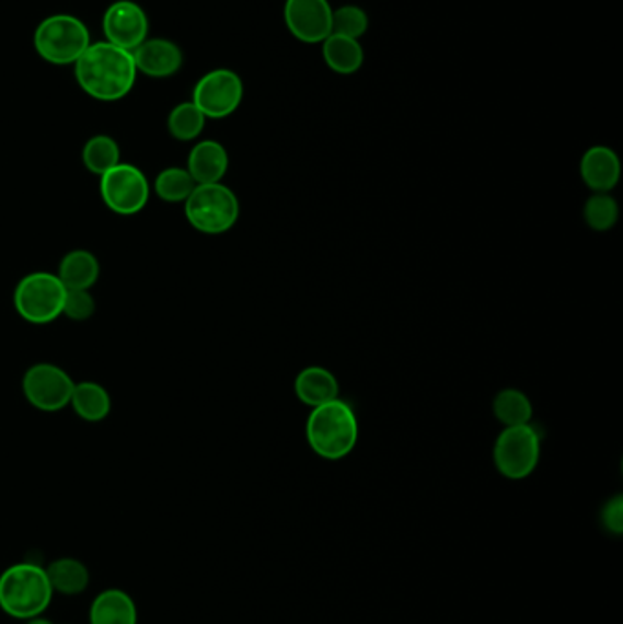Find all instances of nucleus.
<instances>
[{
  "label": "nucleus",
  "instance_id": "nucleus-1",
  "mask_svg": "<svg viewBox=\"0 0 623 624\" xmlns=\"http://www.w3.org/2000/svg\"><path fill=\"white\" fill-rule=\"evenodd\" d=\"M79 88L101 103H116L132 92L138 81V68L132 51L100 41L90 44L73 65Z\"/></svg>",
  "mask_w": 623,
  "mask_h": 624
},
{
  "label": "nucleus",
  "instance_id": "nucleus-2",
  "mask_svg": "<svg viewBox=\"0 0 623 624\" xmlns=\"http://www.w3.org/2000/svg\"><path fill=\"white\" fill-rule=\"evenodd\" d=\"M309 448L321 459H346L359 442V420L351 405L335 398L313 407L305 424Z\"/></svg>",
  "mask_w": 623,
  "mask_h": 624
},
{
  "label": "nucleus",
  "instance_id": "nucleus-3",
  "mask_svg": "<svg viewBox=\"0 0 623 624\" xmlns=\"http://www.w3.org/2000/svg\"><path fill=\"white\" fill-rule=\"evenodd\" d=\"M51 601L54 588L46 568L39 564H13L0 574V610L10 617L19 621L37 617L50 608Z\"/></svg>",
  "mask_w": 623,
  "mask_h": 624
},
{
  "label": "nucleus",
  "instance_id": "nucleus-4",
  "mask_svg": "<svg viewBox=\"0 0 623 624\" xmlns=\"http://www.w3.org/2000/svg\"><path fill=\"white\" fill-rule=\"evenodd\" d=\"M90 44L89 26L70 13L46 16L35 27V51L41 59L54 66L76 65Z\"/></svg>",
  "mask_w": 623,
  "mask_h": 624
},
{
  "label": "nucleus",
  "instance_id": "nucleus-5",
  "mask_svg": "<svg viewBox=\"0 0 623 624\" xmlns=\"http://www.w3.org/2000/svg\"><path fill=\"white\" fill-rule=\"evenodd\" d=\"M183 205L188 224L201 234H226L240 218L236 194L223 183L194 186Z\"/></svg>",
  "mask_w": 623,
  "mask_h": 624
},
{
  "label": "nucleus",
  "instance_id": "nucleus-6",
  "mask_svg": "<svg viewBox=\"0 0 623 624\" xmlns=\"http://www.w3.org/2000/svg\"><path fill=\"white\" fill-rule=\"evenodd\" d=\"M67 287L59 276L46 270L30 273L13 292V305L24 322L48 325L62 316Z\"/></svg>",
  "mask_w": 623,
  "mask_h": 624
},
{
  "label": "nucleus",
  "instance_id": "nucleus-7",
  "mask_svg": "<svg viewBox=\"0 0 623 624\" xmlns=\"http://www.w3.org/2000/svg\"><path fill=\"white\" fill-rule=\"evenodd\" d=\"M541 437L534 426L505 427L494 443V464L507 478L521 481L540 464Z\"/></svg>",
  "mask_w": 623,
  "mask_h": 624
},
{
  "label": "nucleus",
  "instance_id": "nucleus-8",
  "mask_svg": "<svg viewBox=\"0 0 623 624\" xmlns=\"http://www.w3.org/2000/svg\"><path fill=\"white\" fill-rule=\"evenodd\" d=\"M101 199L117 216H136L149 205L152 186L136 164L119 163L100 177Z\"/></svg>",
  "mask_w": 623,
  "mask_h": 624
},
{
  "label": "nucleus",
  "instance_id": "nucleus-9",
  "mask_svg": "<svg viewBox=\"0 0 623 624\" xmlns=\"http://www.w3.org/2000/svg\"><path fill=\"white\" fill-rule=\"evenodd\" d=\"M242 77L229 68H216L205 73L193 92V103L207 119H226L234 114L243 101Z\"/></svg>",
  "mask_w": 623,
  "mask_h": 624
},
{
  "label": "nucleus",
  "instance_id": "nucleus-10",
  "mask_svg": "<svg viewBox=\"0 0 623 624\" xmlns=\"http://www.w3.org/2000/svg\"><path fill=\"white\" fill-rule=\"evenodd\" d=\"M73 388L72 377L56 363H35L24 372V398L45 413H56L70 405Z\"/></svg>",
  "mask_w": 623,
  "mask_h": 624
},
{
  "label": "nucleus",
  "instance_id": "nucleus-11",
  "mask_svg": "<svg viewBox=\"0 0 623 624\" xmlns=\"http://www.w3.org/2000/svg\"><path fill=\"white\" fill-rule=\"evenodd\" d=\"M150 21L147 11L134 0H116L103 15L106 43L134 51L149 38Z\"/></svg>",
  "mask_w": 623,
  "mask_h": 624
},
{
  "label": "nucleus",
  "instance_id": "nucleus-12",
  "mask_svg": "<svg viewBox=\"0 0 623 624\" xmlns=\"http://www.w3.org/2000/svg\"><path fill=\"white\" fill-rule=\"evenodd\" d=\"M284 22L300 43L322 44L333 33V8L330 0H286Z\"/></svg>",
  "mask_w": 623,
  "mask_h": 624
},
{
  "label": "nucleus",
  "instance_id": "nucleus-13",
  "mask_svg": "<svg viewBox=\"0 0 623 624\" xmlns=\"http://www.w3.org/2000/svg\"><path fill=\"white\" fill-rule=\"evenodd\" d=\"M132 55L138 73L152 79H169L182 70V48L171 38L149 37L134 49Z\"/></svg>",
  "mask_w": 623,
  "mask_h": 624
},
{
  "label": "nucleus",
  "instance_id": "nucleus-14",
  "mask_svg": "<svg viewBox=\"0 0 623 624\" xmlns=\"http://www.w3.org/2000/svg\"><path fill=\"white\" fill-rule=\"evenodd\" d=\"M579 174L595 194H609L622 177V161L612 148L596 145L579 161Z\"/></svg>",
  "mask_w": 623,
  "mask_h": 624
},
{
  "label": "nucleus",
  "instance_id": "nucleus-15",
  "mask_svg": "<svg viewBox=\"0 0 623 624\" xmlns=\"http://www.w3.org/2000/svg\"><path fill=\"white\" fill-rule=\"evenodd\" d=\"M187 170L196 185L221 183L229 170V152L221 142L204 139L196 142L188 153Z\"/></svg>",
  "mask_w": 623,
  "mask_h": 624
},
{
  "label": "nucleus",
  "instance_id": "nucleus-16",
  "mask_svg": "<svg viewBox=\"0 0 623 624\" xmlns=\"http://www.w3.org/2000/svg\"><path fill=\"white\" fill-rule=\"evenodd\" d=\"M89 617L90 624H138L139 613L130 593L108 588L95 596Z\"/></svg>",
  "mask_w": 623,
  "mask_h": 624
},
{
  "label": "nucleus",
  "instance_id": "nucleus-17",
  "mask_svg": "<svg viewBox=\"0 0 623 624\" xmlns=\"http://www.w3.org/2000/svg\"><path fill=\"white\" fill-rule=\"evenodd\" d=\"M338 391L337 377L326 367H305L295 380L297 398L309 407H319L338 398Z\"/></svg>",
  "mask_w": 623,
  "mask_h": 624
},
{
  "label": "nucleus",
  "instance_id": "nucleus-18",
  "mask_svg": "<svg viewBox=\"0 0 623 624\" xmlns=\"http://www.w3.org/2000/svg\"><path fill=\"white\" fill-rule=\"evenodd\" d=\"M321 46L324 62L337 76H355L365 65V48L357 38L332 33Z\"/></svg>",
  "mask_w": 623,
  "mask_h": 624
},
{
  "label": "nucleus",
  "instance_id": "nucleus-19",
  "mask_svg": "<svg viewBox=\"0 0 623 624\" xmlns=\"http://www.w3.org/2000/svg\"><path fill=\"white\" fill-rule=\"evenodd\" d=\"M56 274L67 289L90 290L100 279V259L90 251L76 249L65 254Z\"/></svg>",
  "mask_w": 623,
  "mask_h": 624
},
{
  "label": "nucleus",
  "instance_id": "nucleus-20",
  "mask_svg": "<svg viewBox=\"0 0 623 624\" xmlns=\"http://www.w3.org/2000/svg\"><path fill=\"white\" fill-rule=\"evenodd\" d=\"M54 593L79 596L90 585V569L79 558L61 557L48 564L46 568Z\"/></svg>",
  "mask_w": 623,
  "mask_h": 624
},
{
  "label": "nucleus",
  "instance_id": "nucleus-21",
  "mask_svg": "<svg viewBox=\"0 0 623 624\" xmlns=\"http://www.w3.org/2000/svg\"><path fill=\"white\" fill-rule=\"evenodd\" d=\"M70 405L79 418L86 421L105 420L111 415L112 398L105 385L97 382H79L73 388Z\"/></svg>",
  "mask_w": 623,
  "mask_h": 624
},
{
  "label": "nucleus",
  "instance_id": "nucleus-22",
  "mask_svg": "<svg viewBox=\"0 0 623 624\" xmlns=\"http://www.w3.org/2000/svg\"><path fill=\"white\" fill-rule=\"evenodd\" d=\"M492 411L505 427L527 426L532 420L534 407L529 396L519 389H503L492 402Z\"/></svg>",
  "mask_w": 623,
  "mask_h": 624
},
{
  "label": "nucleus",
  "instance_id": "nucleus-23",
  "mask_svg": "<svg viewBox=\"0 0 623 624\" xmlns=\"http://www.w3.org/2000/svg\"><path fill=\"white\" fill-rule=\"evenodd\" d=\"M81 159H83L84 169L101 177L116 164L122 163V148L114 137L100 134V136L90 137L89 141L84 142Z\"/></svg>",
  "mask_w": 623,
  "mask_h": 624
},
{
  "label": "nucleus",
  "instance_id": "nucleus-24",
  "mask_svg": "<svg viewBox=\"0 0 623 624\" xmlns=\"http://www.w3.org/2000/svg\"><path fill=\"white\" fill-rule=\"evenodd\" d=\"M207 117L201 114V109L193 103L185 101L171 109L169 119H166V128L176 141L191 142L196 141L205 130Z\"/></svg>",
  "mask_w": 623,
  "mask_h": 624
},
{
  "label": "nucleus",
  "instance_id": "nucleus-25",
  "mask_svg": "<svg viewBox=\"0 0 623 624\" xmlns=\"http://www.w3.org/2000/svg\"><path fill=\"white\" fill-rule=\"evenodd\" d=\"M194 186L196 183H194L193 175L188 174L187 169L169 166L155 175L152 188L161 201L185 203L187 197L193 194Z\"/></svg>",
  "mask_w": 623,
  "mask_h": 624
},
{
  "label": "nucleus",
  "instance_id": "nucleus-26",
  "mask_svg": "<svg viewBox=\"0 0 623 624\" xmlns=\"http://www.w3.org/2000/svg\"><path fill=\"white\" fill-rule=\"evenodd\" d=\"M620 208L614 197L609 194H595L585 203L584 218L589 229L596 232H607L616 224Z\"/></svg>",
  "mask_w": 623,
  "mask_h": 624
},
{
  "label": "nucleus",
  "instance_id": "nucleus-27",
  "mask_svg": "<svg viewBox=\"0 0 623 624\" xmlns=\"http://www.w3.org/2000/svg\"><path fill=\"white\" fill-rule=\"evenodd\" d=\"M370 27V19L360 5L346 4L333 10V33L349 38L365 37Z\"/></svg>",
  "mask_w": 623,
  "mask_h": 624
},
{
  "label": "nucleus",
  "instance_id": "nucleus-28",
  "mask_svg": "<svg viewBox=\"0 0 623 624\" xmlns=\"http://www.w3.org/2000/svg\"><path fill=\"white\" fill-rule=\"evenodd\" d=\"M95 300L90 290L67 289V298L62 305V316L73 322H86L94 316Z\"/></svg>",
  "mask_w": 623,
  "mask_h": 624
},
{
  "label": "nucleus",
  "instance_id": "nucleus-29",
  "mask_svg": "<svg viewBox=\"0 0 623 624\" xmlns=\"http://www.w3.org/2000/svg\"><path fill=\"white\" fill-rule=\"evenodd\" d=\"M601 522L605 525L607 530L612 531L620 535L623 531V498L618 495V497L611 498L609 502L605 504V508L601 511Z\"/></svg>",
  "mask_w": 623,
  "mask_h": 624
},
{
  "label": "nucleus",
  "instance_id": "nucleus-30",
  "mask_svg": "<svg viewBox=\"0 0 623 624\" xmlns=\"http://www.w3.org/2000/svg\"><path fill=\"white\" fill-rule=\"evenodd\" d=\"M24 624H54L50 619L43 617V615H37V617L28 619L24 621Z\"/></svg>",
  "mask_w": 623,
  "mask_h": 624
}]
</instances>
